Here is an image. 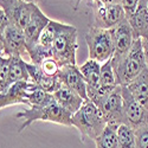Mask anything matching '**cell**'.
<instances>
[{
    "mask_svg": "<svg viewBox=\"0 0 148 148\" xmlns=\"http://www.w3.org/2000/svg\"><path fill=\"white\" fill-rule=\"evenodd\" d=\"M112 64L117 85H127L147 69L143 45L141 39H134L126 56H113Z\"/></svg>",
    "mask_w": 148,
    "mask_h": 148,
    "instance_id": "1",
    "label": "cell"
},
{
    "mask_svg": "<svg viewBox=\"0 0 148 148\" xmlns=\"http://www.w3.org/2000/svg\"><path fill=\"white\" fill-rule=\"evenodd\" d=\"M71 123L72 127L78 129L81 133L82 141L87 138L95 141L107 127V122L100 109L89 100L84 101L82 107L72 115Z\"/></svg>",
    "mask_w": 148,
    "mask_h": 148,
    "instance_id": "2",
    "label": "cell"
},
{
    "mask_svg": "<svg viewBox=\"0 0 148 148\" xmlns=\"http://www.w3.org/2000/svg\"><path fill=\"white\" fill-rule=\"evenodd\" d=\"M77 49H78L77 29L72 25L60 23L56 38L51 46L53 58L58 62L60 66L77 65L76 64Z\"/></svg>",
    "mask_w": 148,
    "mask_h": 148,
    "instance_id": "3",
    "label": "cell"
},
{
    "mask_svg": "<svg viewBox=\"0 0 148 148\" xmlns=\"http://www.w3.org/2000/svg\"><path fill=\"white\" fill-rule=\"evenodd\" d=\"M71 117L72 115L68 113L65 109L62 108L56 101L52 103L47 104L45 107H31L27 110L24 112H19L16 114V119L23 120V125L19 128V133L23 132L25 128L31 126L36 121H45V122H53L58 123V125H63L66 127H72L71 123Z\"/></svg>",
    "mask_w": 148,
    "mask_h": 148,
    "instance_id": "4",
    "label": "cell"
},
{
    "mask_svg": "<svg viewBox=\"0 0 148 148\" xmlns=\"http://www.w3.org/2000/svg\"><path fill=\"white\" fill-rule=\"evenodd\" d=\"M85 42L89 50V58L98 63H106L114 56V44L109 30L91 26L85 34Z\"/></svg>",
    "mask_w": 148,
    "mask_h": 148,
    "instance_id": "5",
    "label": "cell"
},
{
    "mask_svg": "<svg viewBox=\"0 0 148 148\" xmlns=\"http://www.w3.org/2000/svg\"><path fill=\"white\" fill-rule=\"evenodd\" d=\"M94 1V27L110 30L115 27L121 21H123L126 17L125 8L121 4H112L103 3L100 0Z\"/></svg>",
    "mask_w": 148,
    "mask_h": 148,
    "instance_id": "6",
    "label": "cell"
},
{
    "mask_svg": "<svg viewBox=\"0 0 148 148\" xmlns=\"http://www.w3.org/2000/svg\"><path fill=\"white\" fill-rule=\"evenodd\" d=\"M122 88V108H123V125L130 127L134 130L148 126V109L141 106L126 85Z\"/></svg>",
    "mask_w": 148,
    "mask_h": 148,
    "instance_id": "7",
    "label": "cell"
},
{
    "mask_svg": "<svg viewBox=\"0 0 148 148\" xmlns=\"http://www.w3.org/2000/svg\"><path fill=\"white\" fill-rule=\"evenodd\" d=\"M97 108L107 122L108 127L117 129L123 125V108H122V88L121 85L109 92L103 100L98 103Z\"/></svg>",
    "mask_w": 148,
    "mask_h": 148,
    "instance_id": "8",
    "label": "cell"
},
{
    "mask_svg": "<svg viewBox=\"0 0 148 148\" xmlns=\"http://www.w3.org/2000/svg\"><path fill=\"white\" fill-rule=\"evenodd\" d=\"M37 7V4L26 3L23 0H0V8L5 12L8 24L23 30L26 27Z\"/></svg>",
    "mask_w": 148,
    "mask_h": 148,
    "instance_id": "9",
    "label": "cell"
},
{
    "mask_svg": "<svg viewBox=\"0 0 148 148\" xmlns=\"http://www.w3.org/2000/svg\"><path fill=\"white\" fill-rule=\"evenodd\" d=\"M27 53L24 30L8 24L4 31V56L21 57Z\"/></svg>",
    "mask_w": 148,
    "mask_h": 148,
    "instance_id": "10",
    "label": "cell"
},
{
    "mask_svg": "<svg viewBox=\"0 0 148 148\" xmlns=\"http://www.w3.org/2000/svg\"><path fill=\"white\" fill-rule=\"evenodd\" d=\"M109 31H110V34H112V39L114 44V56H117V57L126 56L129 52L134 42L133 30L128 19L126 18L119 25L110 29Z\"/></svg>",
    "mask_w": 148,
    "mask_h": 148,
    "instance_id": "11",
    "label": "cell"
},
{
    "mask_svg": "<svg viewBox=\"0 0 148 148\" xmlns=\"http://www.w3.org/2000/svg\"><path fill=\"white\" fill-rule=\"evenodd\" d=\"M58 78L62 84L76 91L84 101L88 100L87 96V83H85L79 68L77 65H64L60 66Z\"/></svg>",
    "mask_w": 148,
    "mask_h": 148,
    "instance_id": "12",
    "label": "cell"
},
{
    "mask_svg": "<svg viewBox=\"0 0 148 148\" xmlns=\"http://www.w3.org/2000/svg\"><path fill=\"white\" fill-rule=\"evenodd\" d=\"M51 19H49L39 7H37L36 11L32 13L26 27L24 29V34H25V40H26V47L27 51L31 47H33L37 43H38L39 36L42 31L47 26V24L50 23Z\"/></svg>",
    "mask_w": 148,
    "mask_h": 148,
    "instance_id": "13",
    "label": "cell"
},
{
    "mask_svg": "<svg viewBox=\"0 0 148 148\" xmlns=\"http://www.w3.org/2000/svg\"><path fill=\"white\" fill-rule=\"evenodd\" d=\"M134 34V39H148V10L147 0H139L138 8L127 18Z\"/></svg>",
    "mask_w": 148,
    "mask_h": 148,
    "instance_id": "14",
    "label": "cell"
},
{
    "mask_svg": "<svg viewBox=\"0 0 148 148\" xmlns=\"http://www.w3.org/2000/svg\"><path fill=\"white\" fill-rule=\"evenodd\" d=\"M29 84L30 82L26 81L17 82L12 84L7 90L0 92V109L13 104H27L25 95L29 90Z\"/></svg>",
    "mask_w": 148,
    "mask_h": 148,
    "instance_id": "15",
    "label": "cell"
},
{
    "mask_svg": "<svg viewBox=\"0 0 148 148\" xmlns=\"http://www.w3.org/2000/svg\"><path fill=\"white\" fill-rule=\"evenodd\" d=\"M53 97H55V101L71 115L75 114L84 102V100L76 91L68 88L64 84H62L53 92Z\"/></svg>",
    "mask_w": 148,
    "mask_h": 148,
    "instance_id": "16",
    "label": "cell"
},
{
    "mask_svg": "<svg viewBox=\"0 0 148 148\" xmlns=\"http://www.w3.org/2000/svg\"><path fill=\"white\" fill-rule=\"evenodd\" d=\"M126 87L135 100L146 109H148V69L142 71Z\"/></svg>",
    "mask_w": 148,
    "mask_h": 148,
    "instance_id": "17",
    "label": "cell"
},
{
    "mask_svg": "<svg viewBox=\"0 0 148 148\" xmlns=\"http://www.w3.org/2000/svg\"><path fill=\"white\" fill-rule=\"evenodd\" d=\"M78 68H79V71L82 73L85 83H87V87L96 88L100 85L101 63H98V62L89 58L85 63H83Z\"/></svg>",
    "mask_w": 148,
    "mask_h": 148,
    "instance_id": "18",
    "label": "cell"
},
{
    "mask_svg": "<svg viewBox=\"0 0 148 148\" xmlns=\"http://www.w3.org/2000/svg\"><path fill=\"white\" fill-rule=\"evenodd\" d=\"M25 100L27 101V106L31 107H45L47 104H50L55 101L53 94L46 92L39 88H37L36 85H33L32 83L29 84V90L25 95Z\"/></svg>",
    "mask_w": 148,
    "mask_h": 148,
    "instance_id": "19",
    "label": "cell"
},
{
    "mask_svg": "<svg viewBox=\"0 0 148 148\" xmlns=\"http://www.w3.org/2000/svg\"><path fill=\"white\" fill-rule=\"evenodd\" d=\"M26 81L30 82L29 72L26 69V62L21 57H10V87L13 83Z\"/></svg>",
    "mask_w": 148,
    "mask_h": 148,
    "instance_id": "20",
    "label": "cell"
},
{
    "mask_svg": "<svg viewBox=\"0 0 148 148\" xmlns=\"http://www.w3.org/2000/svg\"><path fill=\"white\" fill-rule=\"evenodd\" d=\"M119 148H136V134L135 130L126 125H121L116 129Z\"/></svg>",
    "mask_w": 148,
    "mask_h": 148,
    "instance_id": "21",
    "label": "cell"
},
{
    "mask_svg": "<svg viewBox=\"0 0 148 148\" xmlns=\"http://www.w3.org/2000/svg\"><path fill=\"white\" fill-rule=\"evenodd\" d=\"M94 142L96 148H119L116 129L107 126L103 133Z\"/></svg>",
    "mask_w": 148,
    "mask_h": 148,
    "instance_id": "22",
    "label": "cell"
},
{
    "mask_svg": "<svg viewBox=\"0 0 148 148\" xmlns=\"http://www.w3.org/2000/svg\"><path fill=\"white\" fill-rule=\"evenodd\" d=\"M59 21L56 20H50V23L47 24V26L42 31L40 36H39V39H38V44L46 47V49H51L52 43L56 38V34L59 27Z\"/></svg>",
    "mask_w": 148,
    "mask_h": 148,
    "instance_id": "23",
    "label": "cell"
},
{
    "mask_svg": "<svg viewBox=\"0 0 148 148\" xmlns=\"http://www.w3.org/2000/svg\"><path fill=\"white\" fill-rule=\"evenodd\" d=\"M100 85L104 88H114L117 87L115 72L112 64V58L106 63L101 64V75H100Z\"/></svg>",
    "mask_w": 148,
    "mask_h": 148,
    "instance_id": "24",
    "label": "cell"
},
{
    "mask_svg": "<svg viewBox=\"0 0 148 148\" xmlns=\"http://www.w3.org/2000/svg\"><path fill=\"white\" fill-rule=\"evenodd\" d=\"M10 57L0 56V92L10 88Z\"/></svg>",
    "mask_w": 148,
    "mask_h": 148,
    "instance_id": "25",
    "label": "cell"
},
{
    "mask_svg": "<svg viewBox=\"0 0 148 148\" xmlns=\"http://www.w3.org/2000/svg\"><path fill=\"white\" fill-rule=\"evenodd\" d=\"M38 65H40V68L44 71L45 75L52 76V77H57L58 73H59V70H60V65L58 64V62L53 57H49V58L44 59Z\"/></svg>",
    "mask_w": 148,
    "mask_h": 148,
    "instance_id": "26",
    "label": "cell"
},
{
    "mask_svg": "<svg viewBox=\"0 0 148 148\" xmlns=\"http://www.w3.org/2000/svg\"><path fill=\"white\" fill-rule=\"evenodd\" d=\"M136 134V148H148V126L135 130Z\"/></svg>",
    "mask_w": 148,
    "mask_h": 148,
    "instance_id": "27",
    "label": "cell"
},
{
    "mask_svg": "<svg viewBox=\"0 0 148 148\" xmlns=\"http://www.w3.org/2000/svg\"><path fill=\"white\" fill-rule=\"evenodd\" d=\"M8 25L5 12L0 8V56H4V31Z\"/></svg>",
    "mask_w": 148,
    "mask_h": 148,
    "instance_id": "28",
    "label": "cell"
},
{
    "mask_svg": "<svg viewBox=\"0 0 148 148\" xmlns=\"http://www.w3.org/2000/svg\"><path fill=\"white\" fill-rule=\"evenodd\" d=\"M121 5L125 8V12H126V17L129 18L135 10L138 8V5H139V0H121Z\"/></svg>",
    "mask_w": 148,
    "mask_h": 148,
    "instance_id": "29",
    "label": "cell"
},
{
    "mask_svg": "<svg viewBox=\"0 0 148 148\" xmlns=\"http://www.w3.org/2000/svg\"><path fill=\"white\" fill-rule=\"evenodd\" d=\"M142 45H143V51H145V57H146V64L148 69V39H141Z\"/></svg>",
    "mask_w": 148,
    "mask_h": 148,
    "instance_id": "30",
    "label": "cell"
},
{
    "mask_svg": "<svg viewBox=\"0 0 148 148\" xmlns=\"http://www.w3.org/2000/svg\"><path fill=\"white\" fill-rule=\"evenodd\" d=\"M103 3H112V4H121V0H100Z\"/></svg>",
    "mask_w": 148,
    "mask_h": 148,
    "instance_id": "31",
    "label": "cell"
},
{
    "mask_svg": "<svg viewBox=\"0 0 148 148\" xmlns=\"http://www.w3.org/2000/svg\"><path fill=\"white\" fill-rule=\"evenodd\" d=\"M23 1H26V3H33V4H37L39 0H23Z\"/></svg>",
    "mask_w": 148,
    "mask_h": 148,
    "instance_id": "32",
    "label": "cell"
},
{
    "mask_svg": "<svg viewBox=\"0 0 148 148\" xmlns=\"http://www.w3.org/2000/svg\"><path fill=\"white\" fill-rule=\"evenodd\" d=\"M79 1H81V0H78V1H77V4H76V6H75L76 8H77V6H78V4H79Z\"/></svg>",
    "mask_w": 148,
    "mask_h": 148,
    "instance_id": "33",
    "label": "cell"
},
{
    "mask_svg": "<svg viewBox=\"0 0 148 148\" xmlns=\"http://www.w3.org/2000/svg\"><path fill=\"white\" fill-rule=\"evenodd\" d=\"M147 10H148V0H147Z\"/></svg>",
    "mask_w": 148,
    "mask_h": 148,
    "instance_id": "34",
    "label": "cell"
}]
</instances>
